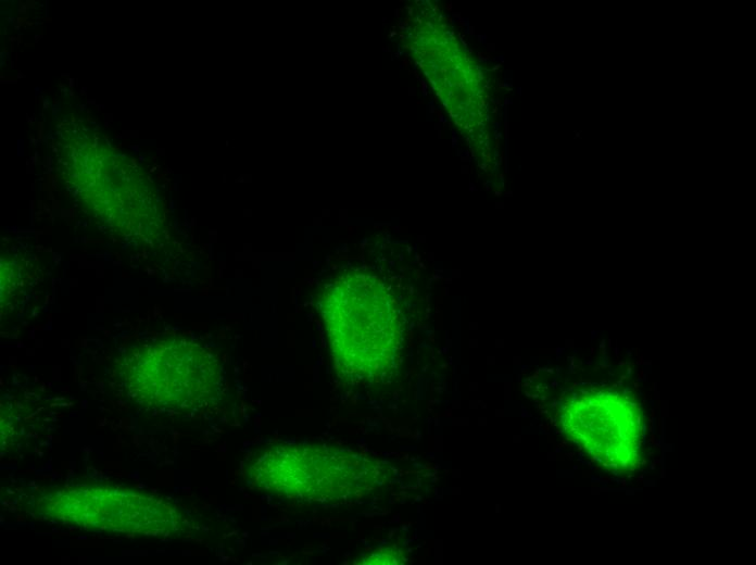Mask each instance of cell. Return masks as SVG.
<instances>
[{"mask_svg": "<svg viewBox=\"0 0 756 565\" xmlns=\"http://www.w3.org/2000/svg\"><path fill=\"white\" fill-rule=\"evenodd\" d=\"M331 354L355 378L389 369L400 344V323L387 301L349 300L335 285L322 306Z\"/></svg>", "mask_w": 756, "mask_h": 565, "instance_id": "4", "label": "cell"}, {"mask_svg": "<svg viewBox=\"0 0 756 565\" xmlns=\"http://www.w3.org/2000/svg\"><path fill=\"white\" fill-rule=\"evenodd\" d=\"M35 507L42 517L92 531L168 537L187 526L169 500L121 485L51 488L41 492Z\"/></svg>", "mask_w": 756, "mask_h": 565, "instance_id": "3", "label": "cell"}, {"mask_svg": "<svg viewBox=\"0 0 756 565\" xmlns=\"http://www.w3.org/2000/svg\"><path fill=\"white\" fill-rule=\"evenodd\" d=\"M119 379L140 404L191 411L222 394V366L206 348L178 336L128 348L121 359Z\"/></svg>", "mask_w": 756, "mask_h": 565, "instance_id": "2", "label": "cell"}, {"mask_svg": "<svg viewBox=\"0 0 756 565\" xmlns=\"http://www.w3.org/2000/svg\"><path fill=\"white\" fill-rule=\"evenodd\" d=\"M383 468L352 450L322 442L270 443L244 467L249 485L269 494L306 502H336L376 488Z\"/></svg>", "mask_w": 756, "mask_h": 565, "instance_id": "1", "label": "cell"}]
</instances>
